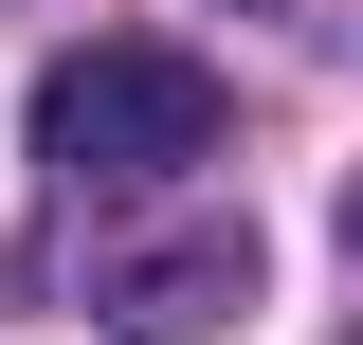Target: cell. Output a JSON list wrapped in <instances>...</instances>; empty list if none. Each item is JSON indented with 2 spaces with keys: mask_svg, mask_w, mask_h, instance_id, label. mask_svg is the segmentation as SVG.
Wrapping results in <instances>:
<instances>
[{
  "mask_svg": "<svg viewBox=\"0 0 363 345\" xmlns=\"http://www.w3.org/2000/svg\"><path fill=\"white\" fill-rule=\"evenodd\" d=\"M218 128H236V91L182 37H91V55L37 73V164L55 182H182V164H218Z\"/></svg>",
  "mask_w": 363,
  "mask_h": 345,
  "instance_id": "6da1fadb",
  "label": "cell"
},
{
  "mask_svg": "<svg viewBox=\"0 0 363 345\" xmlns=\"http://www.w3.org/2000/svg\"><path fill=\"white\" fill-rule=\"evenodd\" d=\"M236 291H255V236H236V218H218V236H164V255H128V273H109V309H128V327H218V309Z\"/></svg>",
  "mask_w": 363,
  "mask_h": 345,
  "instance_id": "7a4b0ae2",
  "label": "cell"
}]
</instances>
